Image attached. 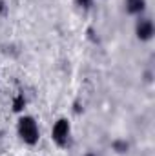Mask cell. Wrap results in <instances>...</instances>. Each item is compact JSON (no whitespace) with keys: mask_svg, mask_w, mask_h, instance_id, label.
<instances>
[{"mask_svg":"<svg viewBox=\"0 0 155 156\" xmlns=\"http://www.w3.org/2000/svg\"><path fill=\"white\" fill-rule=\"evenodd\" d=\"M112 147H113V151L119 153V154H124V153H128V149H130V145H128L126 140H115V142L112 144Z\"/></svg>","mask_w":155,"mask_h":156,"instance_id":"8992f818","label":"cell"},{"mask_svg":"<svg viewBox=\"0 0 155 156\" xmlns=\"http://www.w3.org/2000/svg\"><path fill=\"white\" fill-rule=\"evenodd\" d=\"M84 156H95V154L93 153H88V154H84Z\"/></svg>","mask_w":155,"mask_h":156,"instance_id":"9c48e42d","label":"cell"},{"mask_svg":"<svg viewBox=\"0 0 155 156\" xmlns=\"http://www.w3.org/2000/svg\"><path fill=\"white\" fill-rule=\"evenodd\" d=\"M0 15H6V4H4V0H0Z\"/></svg>","mask_w":155,"mask_h":156,"instance_id":"ba28073f","label":"cell"},{"mask_svg":"<svg viewBox=\"0 0 155 156\" xmlns=\"http://www.w3.org/2000/svg\"><path fill=\"white\" fill-rule=\"evenodd\" d=\"M70 138H71V122L68 118L60 116L55 120L53 127H51V140L57 147L66 149L70 145Z\"/></svg>","mask_w":155,"mask_h":156,"instance_id":"7a4b0ae2","label":"cell"},{"mask_svg":"<svg viewBox=\"0 0 155 156\" xmlns=\"http://www.w3.org/2000/svg\"><path fill=\"white\" fill-rule=\"evenodd\" d=\"M17 134L20 142L28 147H35L40 142V127L35 116L31 115H20L17 120Z\"/></svg>","mask_w":155,"mask_h":156,"instance_id":"6da1fadb","label":"cell"},{"mask_svg":"<svg viewBox=\"0 0 155 156\" xmlns=\"http://www.w3.org/2000/svg\"><path fill=\"white\" fill-rule=\"evenodd\" d=\"M24 109H26V98H24L22 93H18V94L13 98V111H15V113H22Z\"/></svg>","mask_w":155,"mask_h":156,"instance_id":"5b68a950","label":"cell"},{"mask_svg":"<svg viewBox=\"0 0 155 156\" xmlns=\"http://www.w3.org/2000/svg\"><path fill=\"white\" fill-rule=\"evenodd\" d=\"M75 4H77L80 9L88 11V9H91V5H93V0H75Z\"/></svg>","mask_w":155,"mask_h":156,"instance_id":"52a82bcc","label":"cell"},{"mask_svg":"<svg viewBox=\"0 0 155 156\" xmlns=\"http://www.w3.org/2000/svg\"><path fill=\"white\" fill-rule=\"evenodd\" d=\"M135 37L141 42H150L155 37V26L153 20L150 16H137V22H135Z\"/></svg>","mask_w":155,"mask_h":156,"instance_id":"3957f363","label":"cell"},{"mask_svg":"<svg viewBox=\"0 0 155 156\" xmlns=\"http://www.w3.org/2000/svg\"><path fill=\"white\" fill-rule=\"evenodd\" d=\"M148 5V0H124V9L131 16H141L144 15Z\"/></svg>","mask_w":155,"mask_h":156,"instance_id":"277c9868","label":"cell"}]
</instances>
